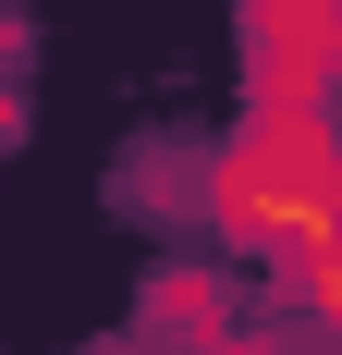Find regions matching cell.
Listing matches in <instances>:
<instances>
[{"mask_svg": "<svg viewBox=\"0 0 342 355\" xmlns=\"http://www.w3.org/2000/svg\"><path fill=\"white\" fill-rule=\"evenodd\" d=\"M147 331H159V355H220V343H233L220 270H159V282H147Z\"/></svg>", "mask_w": 342, "mask_h": 355, "instance_id": "obj_2", "label": "cell"}, {"mask_svg": "<svg viewBox=\"0 0 342 355\" xmlns=\"http://www.w3.org/2000/svg\"><path fill=\"white\" fill-rule=\"evenodd\" d=\"M257 37V98L269 110H342V0H244Z\"/></svg>", "mask_w": 342, "mask_h": 355, "instance_id": "obj_1", "label": "cell"}, {"mask_svg": "<svg viewBox=\"0 0 342 355\" xmlns=\"http://www.w3.org/2000/svg\"><path fill=\"white\" fill-rule=\"evenodd\" d=\"M98 355H159V343H98Z\"/></svg>", "mask_w": 342, "mask_h": 355, "instance_id": "obj_4", "label": "cell"}, {"mask_svg": "<svg viewBox=\"0 0 342 355\" xmlns=\"http://www.w3.org/2000/svg\"><path fill=\"white\" fill-rule=\"evenodd\" d=\"M0 147H12V86H0Z\"/></svg>", "mask_w": 342, "mask_h": 355, "instance_id": "obj_3", "label": "cell"}]
</instances>
